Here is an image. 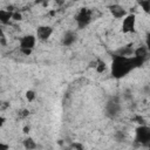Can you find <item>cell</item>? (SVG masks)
Listing matches in <instances>:
<instances>
[{
    "label": "cell",
    "mask_w": 150,
    "mask_h": 150,
    "mask_svg": "<svg viewBox=\"0 0 150 150\" xmlns=\"http://www.w3.org/2000/svg\"><path fill=\"white\" fill-rule=\"evenodd\" d=\"M73 148H74V149L76 148L77 150H83V146H82L81 143H74V144H73Z\"/></svg>",
    "instance_id": "cell-22"
},
{
    "label": "cell",
    "mask_w": 150,
    "mask_h": 150,
    "mask_svg": "<svg viewBox=\"0 0 150 150\" xmlns=\"http://www.w3.org/2000/svg\"><path fill=\"white\" fill-rule=\"evenodd\" d=\"M144 46L146 47V49L150 52V32H148L145 34V42H144Z\"/></svg>",
    "instance_id": "cell-18"
},
{
    "label": "cell",
    "mask_w": 150,
    "mask_h": 150,
    "mask_svg": "<svg viewBox=\"0 0 150 150\" xmlns=\"http://www.w3.org/2000/svg\"><path fill=\"white\" fill-rule=\"evenodd\" d=\"M36 35L35 34H27L23 35L20 41H19V47L20 49H34L35 45H36Z\"/></svg>",
    "instance_id": "cell-7"
},
{
    "label": "cell",
    "mask_w": 150,
    "mask_h": 150,
    "mask_svg": "<svg viewBox=\"0 0 150 150\" xmlns=\"http://www.w3.org/2000/svg\"><path fill=\"white\" fill-rule=\"evenodd\" d=\"M121 30L124 34H130L136 32V15L134 13H128V15L122 20Z\"/></svg>",
    "instance_id": "cell-5"
},
{
    "label": "cell",
    "mask_w": 150,
    "mask_h": 150,
    "mask_svg": "<svg viewBox=\"0 0 150 150\" xmlns=\"http://www.w3.org/2000/svg\"><path fill=\"white\" fill-rule=\"evenodd\" d=\"M53 34V27L52 26H47V25H41L36 28V32H35V35H36V39L38 41H41V42H46Z\"/></svg>",
    "instance_id": "cell-6"
},
{
    "label": "cell",
    "mask_w": 150,
    "mask_h": 150,
    "mask_svg": "<svg viewBox=\"0 0 150 150\" xmlns=\"http://www.w3.org/2000/svg\"><path fill=\"white\" fill-rule=\"evenodd\" d=\"M138 5L144 13L150 14V0H141L138 1Z\"/></svg>",
    "instance_id": "cell-14"
},
{
    "label": "cell",
    "mask_w": 150,
    "mask_h": 150,
    "mask_svg": "<svg viewBox=\"0 0 150 150\" xmlns=\"http://www.w3.org/2000/svg\"><path fill=\"white\" fill-rule=\"evenodd\" d=\"M4 124H5V117L1 116V117H0V127H2Z\"/></svg>",
    "instance_id": "cell-24"
},
{
    "label": "cell",
    "mask_w": 150,
    "mask_h": 150,
    "mask_svg": "<svg viewBox=\"0 0 150 150\" xmlns=\"http://www.w3.org/2000/svg\"><path fill=\"white\" fill-rule=\"evenodd\" d=\"M149 53H150V52L146 49L145 46H138V47H136V48L134 49V54H132V55H134V56H137V57H139V59H143V60L146 61Z\"/></svg>",
    "instance_id": "cell-12"
},
{
    "label": "cell",
    "mask_w": 150,
    "mask_h": 150,
    "mask_svg": "<svg viewBox=\"0 0 150 150\" xmlns=\"http://www.w3.org/2000/svg\"><path fill=\"white\" fill-rule=\"evenodd\" d=\"M148 148H149V150H150V144H149V145H148Z\"/></svg>",
    "instance_id": "cell-25"
},
{
    "label": "cell",
    "mask_w": 150,
    "mask_h": 150,
    "mask_svg": "<svg viewBox=\"0 0 150 150\" xmlns=\"http://www.w3.org/2000/svg\"><path fill=\"white\" fill-rule=\"evenodd\" d=\"M29 115V110L28 109H26V108H22V109H20L19 111H18V117L19 118H26L27 116Z\"/></svg>",
    "instance_id": "cell-16"
},
{
    "label": "cell",
    "mask_w": 150,
    "mask_h": 150,
    "mask_svg": "<svg viewBox=\"0 0 150 150\" xmlns=\"http://www.w3.org/2000/svg\"><path fill=\"white\" fill-rule=\"evenodd\" d=\"M13 13L14 11L12 9H0V22L2 25L9 23V21L13 19Z\"/></svg>",
    "instance_id": "cell-11"
},
{
    "label": "cell",
    "mask_w": 150,
    "mask_h": 150,
    "mask_svg": "<svg viewBox=\"0 0 150 150\" xmlns=\"http://www.w3.org/2000/svg\"><path fill=\"white\" fill-rule=\"evenodd\" d=\"M77 41V34L74 30H66L61 38V45L64 47H70Z\"/></svg>",
    "instance_id": "cell-9"
},
{
    "label": "cell",
    "mask_w": 150,
    "mask_h": 150,
    "mask_svg": "<svg viewBox=\"0 0 150 150\" xmlns=\"http://www.w3.org/2000/svg\"><path fill=\"white\" fill-rule=\"evenodd\" d=\"M12 20H14V21H20V20H22V14L19 12V11H14V13H13V19Z\"/></svg>",
    "instance_id": "cell-17"
},
{
    "label": "cell",
    "mask_w": 150,
    "mask_h": 150,
    "mask_svg": "<svg viewBox=\"0 0 150 150\" xmlns=\"http://www.w3.org/2000/svg\"><path fill=\"white\" fill-rule=\"evenodd\" d=\"M75 22L79 29H84L93 21V11L88 7H82L75 14Z\"/></svg>",
    "instance_id": "cell-3"
},
{
    "label": "cell",
    "mask_w": 150,
    "mask_h": 150,
    "mask_svg": "<svg viewBox=\"0 0 150 150\" xmlns=\"http://www.w3.org/2000/svg\"><path fill=\"white\" fill-rule=\"evenodd\" d=\"M90 64H91L90 67L95 68V70H96L97 73H100V74H102V73L107 71V69H108L107 62H105L104 60H102V59H97V60H95L94 62H91Z\"/></svg>",
    "instance_id": "cell-10"
},
{
    "label": "cell",
    "mask_w": 150,
    "mask_h": 150,
    "mask_svg": "<svg viewBox=\"0 0 150 150\" xmlns=\"http://www.w3.org/2000/svg\"><path fill=\"white\" fill-rule=\"evenodd\" d=\"M122 110V103H121V100L118 96L114 95V96H110L107 102H105V105H104V111H105V116L109 117V118H115L120 115Z\"/></svg>",
    "instance_id": "cell-2"
},
{
    "label": "cell",
    "mask_w": 150,
    "mask_h": 150,
    "mask_svg": "<svg viewBox=\"0 0 150 150\" xmlns=\"http://www.w3.org/2000/svg\"><path fill=\"white\" fill-rule=\"evenodd\" d=\"M29 130H30V127H29V125L23 127V134H28V132H29Z\"/></svg>",
    "instance_id": "cell-23"
},
{
    "label": "cell",
    "mask_w": 150,
    "mask_h": 150,
    "mask_svg": "<svg viewBox=\"0 0 150 150\" xmlns=\"http://www.w3.org/2000/svg\"><path fill=\"white\" fill-rule=\"evenodd\" d=\"M135 142L141 145L150 144V127L141 124L135 129Z\"/></svg>",
    "instance_id": "cell-4"
},
{
    "label": "cell",
    "mask_w": 150,
    "mask_h": 150,
    "mask_svg": "<svg viewBox=\"0 0 150 150\" xmlns=\"http://www.w3.org/2000/svg\"><path fill=\"white\" fill-rule=\"evenodd\" d=\"M145 60L137 56H124L121 54H114L110 63V74L114 79L121 80L129 75L135 69L142 67Z\"/></svg>",
    "instance_id": "cell-1"
},
{
    "label": "cell",
    "mask_w": 150,
    "mask_h": 150,
    "mask_svg": "<svg viewBox=\"0 0 150 150\" xmlns=\"http://www.w3.org/2000/svg\"><path fill=\"white\" fill-rule=\"evenodd\" d=\"M0 43H1V46H6L7 45V41H6V36H5L4 30H1V33H0Z\"/></svg>",
    "instance_id": "cell-19"
},
{
    "label": "cell",
    "mask_w": 150,
    "mask_h": 150,
    "mask_svg": "<svg viewBox=\"0 0 150 150\" xmlns=\"http://www.w3.org/2000/svg\"><path fill=\"white\" fill-rule=\"evenodd\" d=\"M20 53L23 54L25 56H29V55L33 53V50H32V49H20Z\"/></svg>",
    "instance_id": "cell-20"
},
{
    "label": "cell",
    "mask_w": 150,
    "mask_h": 150,
    "mask_svg": "<svg viewBox=\"0 0 150 150\" xmlns=\"http://www.w3.org/2000/svg\"><path fill=\"white\" fill-rule=\"evenodd\" d=\"M22 145L25 148V150H35L38 148V144L36 142L34 141L33 137H26L23 141H22Z\"/></svg>",
    "instance_id": "cell-13"
},
{
    "label": "cell",
    "mask_w": 150,
    "mask_h": 150,
    "mask_svg": "<svg viewBox=\"0 0 150 150\" xmlns=\"http://www.w3.org/2000/svg\"><path fill=\"white\" fill-rule=\"evenodd\" d=\"M0 150H9V144L5 142H0Z\"/></svg>",
    "instance_id": "cell-21"
},
{
    "label": "cell",
    "mask_w": 150,
    "mask_h": 150,
    "mask_svg": "<svg viewBox=\"0 0 150 150\" xmlns=\"http://www.w3.org/2000/svg\"><path fill=\"white\" fill-rule=\"evenodd\" d=\"M25 96H26V98H27L28 102H33V101H35V98H36V93H35L34 90H32V89H28V90L26 91Z\"/></svg>",
    "instance_id": "cell-15"
},
{
    "label": "cell",
    "mask_w": 150,
    "mask_h": 150,
    "mask_svg": "<svg viewBox=\"0 0 150 150\" xmlns=\"http://www.w3.org/2000/svg\"><path fill=\"white\" fill-rule=\"evenodd\" d=\"M108 9H109L110 14L112 15V18H115V19L123 20L128 15L127 9L122 5H120V4H111V5L108 6Z\"/></svg>",
    "instance_id": "cell-8"
}]
</instances>
